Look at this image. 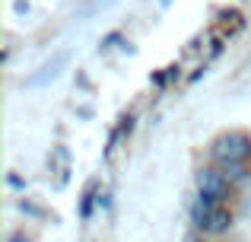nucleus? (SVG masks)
I'll return each mask as SVG.
<instances>
[{"label":"nucleus","mask_w":251,"mask_h":242,"mask_svg":"<svg viewBox=\"0 0 251 242\" xmlns=\"http://www.w3.org/2000/svg\"><path fill=\"white\" fill-rule=\"evenodd\" d=\"M210 153H213V160L220 162L226 172L229 169H232V172H242V166L251 160V140L245 134H223L220 140H213Z\"/></svg>","instance_id":"obj_1"},{"label":"nucleus","mask_w":251,"mask_h":242,"mask_svg":"<svg viewBox=\"0 0 251 242\" xmlns=\"http://www.w3.org/2000/svg\"><path fill=\"white\" fill-rule=\"evenodd\" d=\"M197 185H201V198L213 201V204H223V198L229 194L226 172H220V169H201V175H197Z\"/></svg>","instance_id":"obj_3"},{"label":"nucleus","mask_w":251,"mask_h":242,"mask_svg":"<svg viewBox=\"0 0 251 242\" xmlns=\"http://www.w3.org/2000/svg\"><path fill=\"white\" fill-rule=\"evenodd\" d=\"M89 211H92V191H89V194H86V198H83V207H80V214H83V220H86V217H89Z\"/></svg>","instance_id":"obj_4"},{"label":"nucleus","mask_w":251,"mask_h":242,"mask_svg":"<svg viewBox=\"0 0 251 242\" xmlns=\"http://www.w3.org/2000/svg\"><path fill=\"white\" fill-rule=\"evenodd\" d=\"M10 242H29V239H25V236H19V233H16V236H13Z\"/></svg>","instance_id":"obj_5"},{"label":"nucleus","mask_w":251,"mask_h":242,"mask_svg":"<svg viewBox=\"0 0 251 242\" xmlns=\"http://www.w3.org/2000/svg\"><path fill=\"white\" fill-rule=\"evenodd\" d=\"M191 220H194L197 230L210 233V236H220V233H226L229 226H232V214H229V207L226 204H213V201H207V198H201L194 204Z\"/></svg>","instance_id":"obj_2"}]
</instances>
